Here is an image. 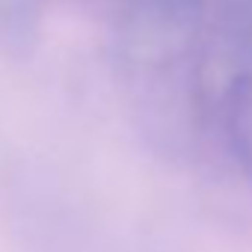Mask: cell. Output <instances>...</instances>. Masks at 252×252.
<instances>
[{"instance_id": "cell-1", "label": "cell", "mask_w": 252, "mask_h": 252, "mask_svg": "<svg viewBox=\"0 0 252 252\" xmlns=\"http://www.w3.org/2000/svg\"><path fill=\"white\" fill-rule=\"evenodd\" d=\"M205 0H134L119 27V54L134 71H166L199 48Z\"/></svg>"}, {"instance_id": "cell-2", "label": "cell", "mask_w": 252, "mask_h": 252, "mask_svg": "<svg viewBox=\"0 0 252 252\" xmlns=\"http://www.w3.org/2000/svg\"><path fill=\"white\" fill-rule=\"evenodd\" d=\"M217 122L222 128L225 152L237 175H243V181L252 187V77H246L225 98L217 113Z\"/></svg>"}, {"instance_id": "cell-3", "label": "cell", "mask_w": 252, "mask_h": 252, "mask_svg": "<svg viewBox=\"0 0 252 252\" xmlns=\"http://www.w3.org/2000/svg\"><path fill=\"white\" fill-rule=\"evenodd\" d=\"M214 36L252 54V0H225Z\"/></svg>"}, {"instance_id": "cell-4", "label": "cell", "mask_w": 252, "mask_h": 252, "mask_svg": "<svg viewBox=\"0 0 252 252\" xmlns=\"http://www.w3.org/2000/svg\"><path fill=\"white\" fill-rule=\"evenodd\" d=\"M42 0H0V21H18L39 9Z\"/></svg>"}]
</instances>
